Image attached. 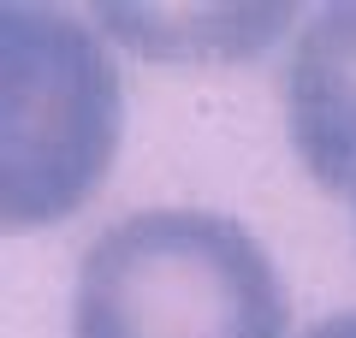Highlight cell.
Returning <instances> with one entry per match:
<instances>
[{
    "label": "cell",
    "instance_id": "6da1fadb",
    "mask_svg": "<svg viewBox=\"0 0 356 338\" xmlns=\"http://www.w3.org/2000/svg\"><path fill=\"white\" fill-rule=\"evenodd\" d=\"M125 143V77L102 30L54 0L0 6V225L24 238L102 196Z\"/></svg>",
    "mask_w": 356,
    "mask_h": 338
},
{
    "label": "cell",
    "instance_id": "7a4b0ae2",
    "mask_svg": "<svg viewBox=\"0 0 356 338\" xmlns=\"http://www.w3.org/2000/svg\"><path fill=\"white\" fill-rule=\"evenodd\" d=\"M65 326L72 338H291V291L232 214L143 208L83 250Z\"/></svg>",
    "mask_w": 356,
    "mask_h": 338
},
{
    "label": "cell",
    "instance_id": "3957f363",
    "mask_svg": "<svg viewBox=\"0 0 356 338\" xmlns=\"http://www.w3.org/2000/svg\"><path fill=\"white\" fill-rule=\"evenodd\" d=\"M83 18L143 65H255L303 30L297 0H95Z\"/></svg>",
    "mask_w": 356,
    "mask_h": 338
},
{
    "label": "cell",
    "instance_id": "277c9868",
    "mask_svg": "<svg viewBox=\"0 0 356 338\" xmlns=\"http://www.w3.org/2000/svg\"><path fill=\"white\" fill-rule=\"evenodd\" d=\"M285 137L327 196L356 184V0L309 6L285 54Z\"/></svg>",
    "mask_w": 356,
    "mask_h": 338
},
{
    "label": "cell",
    "instance_id": "5b68a950",
    "mask_svg": "<svg viewBox=\"0 0 356 338\" xmlns=\"http://www.w3.org/2000/svg\"><path fill=\"white\" fill-rule=\"evenodd\" d=\"M297 338H356V309H339V314H327V321L303 326Z\"/></svg>",
    "mask_w": 356,
    "mask_h": 338
},
{
    "label": "cell",
    "instance_id": "8992f818",
    "mask_svg": "<svg viewBox=\"0 0 356 338\" xmlns=\"http://www.w3.org/2000/svg\"><path fill=\"white\" fill-rule=\"evenodd\" d=\"M350 220H356V184H350Z\"/></svg>",
    "mask_w": 356,
    "mask_h": 338
}]
</instances>
